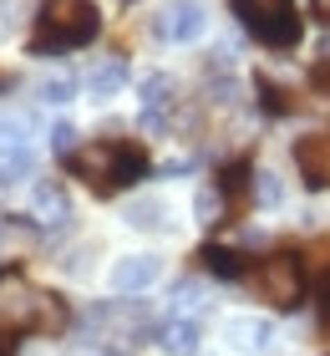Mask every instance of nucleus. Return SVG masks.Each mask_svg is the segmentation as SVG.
<instances>
[{
  "label": "nucleus",
  "instance_id": "nucleus-14",
  "mask_svg": "<svg viewBox=\"0 0 330 356\" xmlns=\"http://www.w3.org/2000/svg\"><path fill=\"white\" fill-rule=\"evenodd\" d=\"M198 260H204L208 275H224V280L249 275V254H244V250H229V245H204V250H198Z\"/></svg>",
  "mask_w": 330,
  "mask_h": 356
},
{
  "label": "nucleus",
  "instance_id": "nucleus-7",
  "mask_svg": "<svg viewBox=\"0 0 330 356\" xmlns=\"http://www.w3.org/2000/svg\"><path fill=\"white\" fill-rule=\"evenodd\" d=\"M163 280V260L158 254H122L117 265L107 270V285L117 290V296H142L147 285Z\"/></svg>",
  "mask_w": 330,
  "mask_h": 356
},
{
  "label": "nucleus",
  "instance_id": "nucleus-17",
  "mask_svg": "<svg viewBox=\"0 0 330 356\" xmlns=\"http://www.w3.org/2000/svg\"><path fill=\"white\" fill-rule=\"evenodd\" d=\"M31 127H36V122H31L26 112H0V153H6V148H26Z\"/></svg>",
  "mask_w": 330,
  "mask_h": 356
},
{
  "label": "nucleus",
  "instance_id": "nucleus-4",
  "mask_svg": "<svg viewBox=\"0 0 330 356\" xmlns=\"http://www.w3.org/2000/svg\"><path fill=\"white\" fill-rule=\"evenodd\" d=\"M239 26L249 31L254 41L274 46V51H290L300 41V15H295V0H234Z\"/></svg>",
  "mask_w": 330,
  "mask_h": 356
},
{
  "label": "nucleus",
  "instance_id": "nucleus-25",
  "mask_svg": "<svg viewBox=\"0 0 330 356\" xmlns=\"http://www.w3.org/2000/svg\"><path fill=\"white\" fill-rule=\"evenodd\" d=\"M310 10H315L320 21H330V0H310Z\"/></svg>",
  "mask_w": 330,
  "mask_h": 356
},
{
  "label": "nucleus",
  "instance_id": "nucleus-26",
  "mask_svg": "<svg viewBox=\"0 0 330 356\" xmlns=\"http://www.w3.org/2000/svg\"><path fill=\"white\" fill-rule=\"evenodd\" d=\"M0 356H15V346L6 341V336H0Z\"/></svg>",
  "mask_w": 330,
  "mask_h": 356
},
{
  "label": "nucleus",
  "instance_id": "nucleus-22",
  "mask_svg": "<svg viewBox=\"0 0 330 356\" xmlns=\"http://www.w3.org/2000/svg\"><path fill=\"white\" fill-rule=\"evenodd\" d=\"M259 102L270 107L274 118H285V112L295 107V102H290V92H285V87H274V82H264V76H259Z\"/></svg>",
  "mask_w": 330,
  "mask_h": 356
},
{
  "label": "nucleus",
  "instance_id": "nucleus-2",
  "mask_svg": "<svg viewBox=\"0 0 330 356\" xmlns=\"http://www.w3.org/2000/svg\"><path fill=\"white\" fill-rule=\"evenodd\" d=\"M97 31H102V15H97L92 0H46L26 46H31V56H56V51L92 46Z\"/></svg>",
  "mask_w": 330,
  "mask_h": 356
},
{
  "label": "nucleus",
  "instance_id": "nucleus-15",
  "mask_svg": "<svg viewBox=\"0 0 330 356\" xmlns=\"http://www.w3.org/2000/svg\"><path fill=\"white\" fill-rule=\"evenodd\" d=\"M224 214H229V199H224L219 184H204V188L193 193V219L198 224H219Z\"/></svg>",
  "mask_w": 330,
  "mask_h": 356
},
{
  "label": "nucleus",
  "instance_id": "nucleus-12",
  "mask_svg": "<svg viewBox=\"0 0 330 356\" xmlns=\"http://www.w3.org/2000/svg\"><path fill=\"white\" fill-rule=\"evenodd\" d=\"M158 346L168 356H193L204 346V326H198V316H168L158 331Z\"/></svg>",
  "mask_w": 330,
  "mask_h": 356
},
{
  "label": "nucleus",
  "instance_id": "nucleus-6",
  "mask_svg": "<svg viewBox=\"0 0 330 356\" xmlns=\"http://www.w3.org/2000/svg\"><path fill=\"white\" fill-rule=\"evenodd\" d=\"M158 36L163 41H173V46H183V41H198L208 31V10L198 6V0H168V6L158 10Z\"/></svg>",
  "mask_w": 330,
  "mask_h": 356
},
{
  "label": "nucleus",
  "instance_id": "nucleus-23",
  "mask_svg": "<svg viewBox=\"0 0 330 356\" xmlns=\"http://www.w3.org/2000/svg\"><path fill=\"white\" fill-rule=\"evenodd\" d=\"M51 148H56L61 158L76 148V127H72V122H56V127H51Z\"/></svg>",
  "mask_w": 330,
  "mask_h": 356
},
{
  "label": "nucleus",
  "instance_id": "nucleus-8",
  "mask_svg": "<svg viewBox=\"0 0 330 356\" xmlns=\"http://www.w3.org/2000/svg\"><path fill=\"white\" fill-rule=\"evenodd\" d=\"M173 107H178V82L168 72H153V76H142V127L147 133H163L173 118Z\"/></svg>",
  "mask_w": 330,
  "mask_h": 356
},
{
  "label": "nucleus",
  "instance_id": "nucleus-21",
  "mask_svg": "<svg viewBox=\"0 0 330 356\" xmlns=\"http://www.w3.org/2000/svg\"><path fill=\"white\" fill-rule=\"evenodd\" d=\"M198 305H204V285H193V280L173 285V316H193Z\"/></svg>",
  "mask_w": 330,
  "mask_h": 356
},
{
  "label": "nucleus",
  "instance_id": "nucleus-24",
  "mask_svg": "<svg viewBox=\"0 0 330 356\" xmlns=\"http://www.w3.org/2000/svg\"><path fill=\"white\" fill-rule=\"evenodd\" d=\"M310 87H315L320 97H330V56H320L315 67H310Z\"/></svg>",
  "mask_w": 330,
  "mask_h": 356
},
{
  "label": "nucleus",
  "instance_id": "nucleus-19",
  "mask_svg": "<svg viewBox=\"0 0 330 356\" xmlns=\"http://www.w3.org/2000/svg\"><path fill=\"white\" fill-rule=\"evenodd\" d=\"M163 214H168V204H163V199H142V204L127 209V224H132V229H163V224H168Z\"/></svg>",
  "mask_w": 330,
  "mask_h": 356
},
{
  "label": "nucleus",
  "instance_id": "nucleus-1",
  "mask_svg": "<svg viewBox=\"0 0 330 356\" xmlns=\"http://www.w3.org/2000/svg\"><path fill=\"white\" fill-rule=\"evenodd\" d=\"M66 168H72V178H81L92 193L112 199V193L132 188L147 173V153L138 148V143H127V138H97V143H87V148L66 153Z\"/></svg>",
  "mask_w": 330,
  "mask_h": 356
},
{
  "label": "nucleus",
  "instance_id": "nucleus-20",
  "mask_svg": "<svg viewBox=\"0 0 330 356\" xmlns=\"http://www.w3.org/2000/svg\"><path fill=\"white\" fill-rule=\"evenodd\" d=\"M254 199H259L264 209H279V204H285V184H279V173H270V168L254 173Z\"/></svg>",
  "mask_w": 330,
  "mask_h": 356
},
{
  "label": "nucleus",
  "instance_id": "nucleus-5",
  "mask_svg": "<svg viewBox=\"0 0 330 356\" xmlns=\"http://www.w3.org/2000/svg\"><path fill=\"white\" fill-rule=\"evenodd\" d=\"M254 285H259V296L270 300V305L295 311V305L305 300V260H300L295 250H279V254H270V260L259 265Z\"/></svg>",
  "mask_w": 330,
  "mask_h": 356
},
{
  "label": "nucleus",
  "instance_id": "nucleus-10",
  "mask_svg": "<svg viewBox=\"0 0 330 356\" xmlns=\"http://www.w3.org/2000/svg\"><path fill=\"white\" fill-rule=\"evenodd\" d=\"M224 341L234 351H244V356H259V351H270L274 326L264 316H224Z\"/></svg>",
  "mask_w": 330,
  "mask_h": 356
},
{
  "label": "nucleus",
  "instance_id": "nucleus-11",
  "mask_svg": "<svg viewBox=\"0 0 330 356\" xmlns=\"http://www.w3.org/2000/svg\"><path fill=\"white\" fill-rule=\"evenodd\" d=\"M31 219L41 224V229H61L66 219H72V199H66V188L56 178H41L36 193H31Z\"/></svg>",
  "mask_w": 330,
  "mask_h": 356
},
{
  "label": "nucleus",
  "instance_id": "nucleus-3",
  "mask_svg": "<svg viewBox=\"0 0 330 356\" xmlns=\"http://www.w3.org/2000/svg\"><path fill=\"white\" fill-rule=\"evenodd\" d=\"M0 321L10 331H61V300L26 280L21 270H0Z\"/></svg>",
  "mask_w": 330,
  "mask_h": 356
},
{
  "label": "nucleus",
  "instance_id": "nucleus-16",
  "mask_svg": "<svg viewBox=\"0 0 330 356\" xmlns=\"http://www.w3.org/2000/svg\"><path fill=\"white\" fill-rule=\"evenodd\" d=\"M31 173H36V153L31 148H6L0 153V184H21Z\"/></svg>",
  "mask_w": 330,
  "mask_h": 356
},
{
  "label": "nucleus",
  "instance_id": "nucleus-13",
  "mask_svg": "<svg viewBox=\"0 0 330 356\" xmlns=\"http://www.w3.org/2000/svg\"><path fill=\"white\" fill-rule=\"evenodd\" d=\"M122 87H127V61H122V56H102V61L87 72V92L97 97V102H102V97H117Z\"/></svg>",
  "mask_w": 330,
  "mask_h": 356
},
{
  "label": "nucleus",
  "instance_id": "nucleus-9",
  "mask_svg": "<svg viewBox=\"0 0 330 356\" xmlns=\"http://www.w3.org/2000/svg\"><path fill=\"white\" fill-rule=\"evenodd\" d=\"M295 163L305 173V188H330V133H310L295 143Z\"/></svg>",
  "mask_w": 330,
  "mask_h": 356
},
{
  "label": "nucleus",
  "instance_id": "nucleus-18",
  "mask_svg": "<svg viewBox=\"0 0 330 356\" xmlns=\"http://www.w3.org/2000/svg\"><path fill=\"white\" fill-rule=\"evenodd\" d=\"M36 97H41V102H72V97H76V76H66V72H51V76H41V82H36Z\"/></svg>",
  "mask_w": 330,
  "mask_h": 356
}]
</instances>
